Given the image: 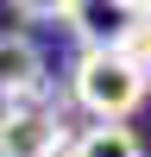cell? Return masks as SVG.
Masks as SVG:
<instances>
[{
    "mask_svg": "<svg viewBox=\"0 0 151 157\" xmlns=\"http://www.w3.org/2000/svg\"><path fill=\"white\" fill-rule=\"evenodd\" d=\"M69 94L95 113V126H126V113H138V101L151 94V75L120 50H82L69 69Z\"/></svg>",
    "mask_w": 151,
    "mask_h": 157,
    "instance_id": "1",
    "label": "cell"
},
{
    "mask_svg": "<svg viewBox=\"0 0 151 157\" xmlns=\"http://www.w3.org/2000/svg\"><path fill=\"white\" fill-rule=\"evenodd\" d=\"M63 151H69V120L50 101L0 113V157H63Z\"/></svg>",
    "mask_w": 151,
    "mask_h": 157,
    "instance_id": "2",
    "label": "cell"
},
{
    "mask_svg": "<svg viewBox=\"0 0 151 157\" xmlns=\"http://www.w3.org/2000/svg\"><path fill=\"white\" fill-rule=\"evenodd\" d=\"M50 82H44V50L25 32H0V113L6 107H44Z\"/></svg>",
    "mask_w": 151,
    "mask_h": 157,
    "instance_id": "3",
    "label": "cell"
},
{
    "mask_svg": "<svg viewBox=\"0 0 151 157\" xmlns=\"http://www.w3.org/2000/svg\"><path fill=\"white\" fill-rule=\"evenodd\" d=\"M145 19H151V6H69L63 25L82 38V50H120Z\"/></svg>",
    "mask_w": 151,
    "mask_h": 157,
    "instance_id": "4",
    "label": "cell"
},
{
    "mask_svg": "<svg viewBox=\"0 0 151 157\" xmlns=\"http://www.w3.org/2000/svg\"><path fill=\"white\" fill-rule=\"evenodd\" d=\"M63 157H145V138L132 126H88V132L69 138Z\"/></svg>",
    "mask_w": 151,
    "mask_h": 157,
    "instance_id": "5",
    "label": "cell"
}]
</instances>
